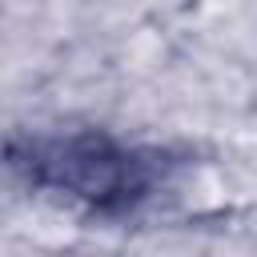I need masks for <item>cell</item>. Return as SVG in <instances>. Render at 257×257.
Listing matches in <instances>:
<instances>
[{
    "instance_id": "1",
    "label": "cell",
    "mask_w": 257,
    "mask_h": 257,
    "mask_svg": "<svg viewBox=\"0 0 257 257\" xmlns=\"http://www.w3.org/2000/svg\"><path fill=\"white\" fill-rule=\"evenodd\" d=\"M12 169L32 185L104 213L137 209L165 181V157L128 149L104 133H36L12 145Z\"/></svg>"
}]
</instances>
